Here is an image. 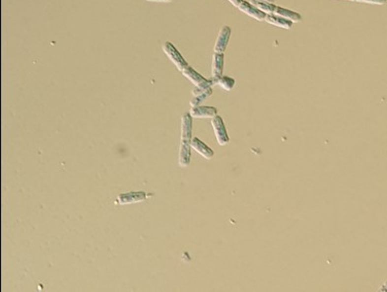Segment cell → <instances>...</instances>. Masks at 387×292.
Here are the masks:
<instances>
[{
	"label": "cell",
	"instance_id": "1",
	"mask_svg": "<svg viewBox=\"0 0 387 292\" xmlns=\"http://www.w3.org/2000/svg\"><path fill=\"white\" fill-rule=\"evenodd\" d=\"M163 52L166 54L167 57L175 64V66L180 72H183L189 66L188 62L183 57V55L177 51V49L170 41H166L163 44Z\"/></svg>",
	"mask_w": 387,
	"mask_h": 292
},
{
	"label": "cell",
	"instance_id": "2",
	"mask_svg": "<svg viewBox=\"0 0 387 292\" xmlns=\"http://www.w3.org/2000/svg\"><path fill=\"white\" fill-rule=\"evenodd\" d=\"M211 124L215 133V138L218 140V143L220 146H225L227 143L230 142L229 136H227L226 133V129L225 126V123L224 120L222 119V117L216 115L215 117L212 118L211 120Z\"/></svg>",
	"mask_w": 387,
	"mask_h": 292
},
{
	"label": "cell",
	"instance_id": "3",
	"mask_svg": "<svg viewBox=\"0 0 387 292\" xmlns=\"http://www.w3.org/2000/svg\"><path fill=\"white\" fill-rule=\"evenodd\" d=\"M184 75L189 78V80L195 85L196 87H200V88H206V87H211L214 82L211 80H207V78H205L204 76H202L200 73H198L195 70L191 67L190 65L187 67L186 70L183 71Z\"/></svg>",
	"mask_w": 387,
	"mask_h": 292
},
{
	"label": "cell",
	"instance_id": "4",
	"mask_svg": "<svg viewBox=\"0 0 387 292\" xmlns=\"http://www.w3.org/2000/svg\"><path fill=\"white\" fill-rule=\"evenodd\" d=\"M149 194L144 191H129L127 193H123L118 196V204L120 205H131L140 203L147 198Z\"/></svg>",
	"mask_w": 387,
	"mask_h": 292
},
{
	"label": "cell",
	"instance_id": "5",
	"mask_svg": "<svg viewBox=\"0 0 387 292\" xmlns=\"http://www.w3.org/2000/svg\"><path fill=\"white\" fill-rule=\"evenodd\" d=\"M231 35H232V30L229 26H224L221 29L218 39H216L215 44H214V53L224 54V52L226 49L227 43H229V39L231 37Z\"/></svg>",
	"mask_w": 387,
	"mask_h": 292
},
{
	"label": "cell",
	"instance_id": "6",
	"mask_svg": "<svg viewBox=\"0 0 387 292\" xmlns=\"http://www.w3.org/2000/svg\"><path fill=\"white\" fill-rule=\"evenodd\" d=\"M192 92L194 98L191 100L190 104L193 108H195V107H199L205 99L212 94V89L211 87H206V88L195 87L193 89Z\"/></svg>",
	"mask_w": 387,
	"mask_h": 292
},
{
	"label": "cell",
	"instance_id": "7",
	"mask_svg": "<svg viewBox=\"0 0 387 292\" xmlns=\"http://www.w3.org/2000/svg\"><path fill=\"white\" fill-rule=\"evenodd\" d=\"M238 8L240 9L242 13L248 15L249 17H252V18H254V19H256L258 21H265L266 16H267V14L263 13V12H261V10L257 8L252 2L244 1V0H243V2L241 4L239 5Z\"/></svg>",
	"mask_w": 387,
	"mask_h": 292
},
{
	"label": "cell",
	"instance_id": "8",
	"mask_svg": "<svg viewBox=\"0 0 387 292\" xmlns=\"http://www.w3.org/2000/svg\"><path fill=\"white\" fill-rule=\"evenodd\" d=\"M190 113H186L181 118V142L191 143L192 139V129H193V119Z\"/></svg>",
	"mask_w": 387,
	"mask_h": 292
},
{
	"label": "cell",
	"instance_id": "9",
	"mask_svg": "<svg viewBox=\"0 0 387 292\" xmlns=\"http://www.w3.org/2000/svg\"><path fill=\"white\" fill-rule=\"evenodd\" d=\"M224 65H225V56L221 53H214L212 60V76L213 82L219 80L223 76L224 73Z\"/></svg>",
	"mask_w": 387,
	"mask_h": 292
},
{
	"label": "cell",
	"instance_id": "10",
	"mask_svg": "<svg viewBox=\"0 0 387 292\" xmlns=\"http://www.w3.org/2000/svg\"><path fill=\"white\" fill-rule=\"evenodd\" d=\"M191 147L206 159H211L214 156V152L211 150V148H209L206 144H204L198 138H194L191 141Z\"/></svg>",
	"mask_w": 387,
	"mask_h": 292
},
{
	"label": "cell",
	"instance_id": "11",
	"mask_svg": "<svg viewBox=\"0 0 387 292\" xmlns=\"http://www.w3.org/2000/svg\"><path fill=\"white\" fill-rule=\"evenodd\" d=\"M192 117L195 118H213L218 115V110L214 107H195L191 110Z\"/></svg>",
	"mask_w": 387,
	"mask_h": 292
},
{
	"label": "cell",
	"instance_id": "12",
	"mask_svg": "<svg viewBox=\"0 0 387 292\" xmlns=\"http://www.w3.org/2000/svg\"><path fill=\"white\" fill-rule=\"evenodd\" d=\"M191 143L181 142L179 148V158L178 163L181 167L189 166L191 162Z\"/></svg>",
	"mask_w": 387,
	"mask_h": 292
},
{
	"label": "cell",
	"instance_id": "13",
	"mask_svg": "<svg viewBox=\"0 0 387 292\" xmlns=\"http://www.w3.org/2000/svg\"><path fill=\"white\" fill-rule=\"evenodd\" d=\"M273 15H276V16H279L281 18L290 20V22H292V23H299V22L302 21V16L300 14L295 13V12H292V10L287 9V8H284V7L277 6V5H276V8L274 10V14H273Z\"/></svg>",
	"mask_w": 387,
	"mask_h": 292
},
{
	"label": "cell",
	"instance_id": "14",
	"mask_svg": "<svg viewBox=\"0 0 387 292\" xmlns=\"http://www.w3.org/2000/svg\"><path fill=\"white\" fill-rule=\"evenodd\" d=\"M265 21L267 23L273 25V26H277L283 29H291L292 27V22H290V20H287L284 18H281L279 16L276 15H267Z\"/></svg>",
	"mask_w": 387,
	"mask_h": 292
},
{
	"label": "cell",
	"instance_id": "15",
	"mask_svg": "<svg viewBox=\"0 0 387 292\" xmlns=\"http://www.w3.org/2000/svg\"><path fill=\"white\" fill-rule=\"evenodd\" d=\"M214 84H218L220 87H222L223 89L226 90V91H231V90L234 88L235 86V80L232 77L229 76H222L220 77L219 80H216L214 82Z\"/></svg>",
	"mask_w": 387,
	"mask_h": 292
},
{
	"label": "cell",
	"instance_id": "16",
	"mask_svg": "<svg viewBox=\"0 0 387 292\" xmlns=\"http://www.w3.org/2000/svg\"><path fill=\"white\" fill-rule=\"evenodd\" d=\"M252 3L258 8L261 12L267 14V15H273L274 14V10L276 8V5L274 3H267V2H258V1H254L252 0Z\"/></svg>",
	"mask_w": 387,
	"mask_h": 292
},
{
	"label": "cell",
	"instance_id": "17",
	"mask_svg": "<svg viewBox=\"0 0 387 292\" xmlns=\"http://www.w3.org/2000/svg\"><path fill=\"white\" fill-rule=\"evenodd\" d=\"M357 2H365V3H371V4H385L387 0H356Z\"/></svg>",
	"mask_w": 387,
	"mask_h": 292
},
{
	"label": "cell",
	"instance_id": "18",
	"mask_svg": "<svg viewBox=\"0 0 387 292\" xmlns=\"http://www.w3.org/2000/svg\"><path fill=\"white\" fill-rule=\"evenodd\" d=\"M229 1H230L234 6L239 7V5H240V4L243 2V0H229Z\"/></svg>",
	"mask_w": 387,
	"mask_h": 292
},
{
	"label": "cell",
	"instance_id": "19",
	"mask_svg": "<svg viewBox=\"0 0 387 292\" xmlns=\"http://www.w3.org/2000/svg\"><path fill=\"white\" fill-rule=\"evenodd\" d=\"M147 1H153V2H171L173 0H147Z\"/></svg>",
	"mask_w": 387,
	"mask_h": 292
},
{
	"label": "cell",
	"instance_id": "20",
	"mask_svg": "<svg viewBox=\"0 0 387 292\" xmlns=\"http://www.w3.org/2000/svg\"><path fill=\"white\" fill-rule=\"evenodd\" d=\"M254 1H258V2H267V3H274L275 0H254Z\"/></svg>",
	"mask_w": 387,
	"mask_h": 292
},
{
	"label": "cell",
	"instance_id": "21",
	"mask_svg": "<svg viewBox=\"0 0 387 292\" xmlns=\"http://www.w3.org/2000/svg\"><path fill=\"white\" fill-rule=\"evenodd\" d=\"M379 291L380 292H387V281H386V283L379 289Z\"/></svg>",
	"mask_w": 387,
	"mask_h": 292
},
{
	"label": "cell",
	"instance_id": "22",
	"mask_svg": "<svg viewBox=\"0 0 387 292\" xmlns=\"http://www.w3.org/2000/svg\"><path fill=\"white\" fill-rule=\"evenodd\" d=\"M347 1H356V0H347Z\"/></svg>",
	"mask_w": 387,
	"mask_h": 292
}]
</instances>
